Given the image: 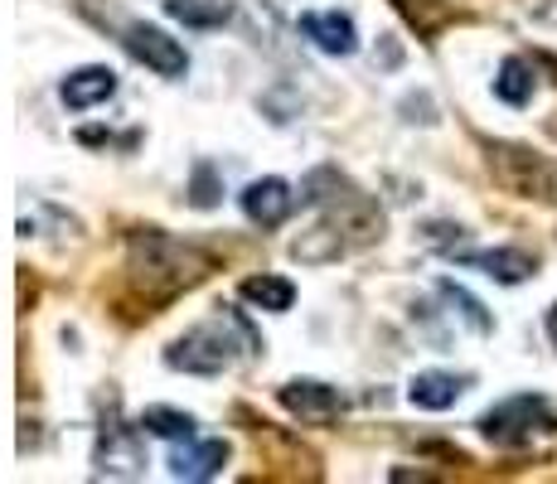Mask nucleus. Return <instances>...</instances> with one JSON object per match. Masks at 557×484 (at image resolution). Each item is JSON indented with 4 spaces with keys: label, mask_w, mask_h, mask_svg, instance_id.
<instances>
[{
    "label": "nucleus",
    "mask_w": 557,
    "mask_h": 484,
    "mask_svg": "<svg viewBox=\"0 0 557 484\" xmlns=\"http://www.w3.org/2000/svg\"><path fill=\"white\" fill-rule=\"evenodd\" d=\"M460 387L466 378H456V373H417L412 383H407V397H412V407H422V412H446V407H456Z\"/></svg>",
    "instance_id": "ddd939ff"
},
{
    "label": "nucleus",
    "mask_w": 557,
    "mask_h": 484,
    "mask_svg": "<svg viewBox=\"0 0 557 484\" xmlns=\"http://www.w3.org/2000/svg\"><path fill=\"white\" fill-rule=\"evenodd\" d=\"M116 92V73L112 69H78V73H69L63 78V88H59V97H63V107L69 112H88V107H98V102H107V97Z\"/></svg>",
    "instance_id": "9d476101"
},
{
    "label": "nucleus",
    "mask_w": 557,
    "mask_h": 484,
    "mask_svg": "<svg viewBox=\"0 0 557 484\" xmlns=\"http://www.w3.org/2000/svg\"><path fill=\"white\" fill-rule=\"evenodd\" d=\"M548 339H553V344H557V306H553V310H548Z\"/></svg>",
    "instance_id": "aec40b11"
},
{
    "label": "nucleus",
    "mask_w": 557,
    "mask_h": 484,
    "mask_svg": "<svg viewBox=\"0 0 557 484\" xmlns=\"http://www.w3.org/2000/svg\"><path fill=\"white\" fill-rule=\"evenodd\" d=\"M296 194L286 179H252L248 189H243V213H248L252 223H262V228H276V223H286V213H292Z\"/></svg>",
    "instance_id": "6e6552de"
},
{
    "label": "nucleus",
    "mask_w": 557,
    "mask_h": 484,
    "mask_svg": "<svg viewBox=\"0 0 557 484\" xmlns=\"http://www.w3.org/2000/svg\"><path fill=\"white\" fill-rule=\"evenodd\" d=\"M189 203H195V209H213V203H219V179H213L209 165L195 170V189H189Z\"/></svg>",
    "instance_id": "6ab92c4d"
},
{
    "label": "nucleus",
    "mask_w": 557,
    "mask_h": 484,
    "mask_svg": "<svg viewBox=\"0 0 557 484\" xmlns=\"http://www.w3.org/2000/svg\"><path fill=\"white\" fill-rule=\"evenodd\" d=\"M141 426L151 436H165V440H189V436H195V417L175 412V407H146Z\"/></svg>",
    "instance_id": "f3484780"
},
{
    "label": "nucleus",
    "mask_w": 557,
    "mask_h": 484,
    "mask_svg": "<svg viewBox=\"0 0 557 484\" xmlns=\"http://www.w3.org/2000/svg\"><path fill=\"white\" fill-rule=\"evenodd\" d=\"M122 45L126 53H132L136 63H146V69H156L160 78H185V69H189V53L180 39H170L165 29H156V25H126L122 29Z\"/></svg>",
    "instance_id": "39448f33"
},
{
    "label": "nucleus",
    "mask_w": 557,
    "mask_h": 484,
    "mask_svg": "<svg viewBox=\"0 0 557 484\" xmlns=\"http://www.w3.org/2000/svg\"><path fill=\"white\" fill-rule=\"evenodd\" d=\"M282 407L292 417H301V422H330L335 412H345V393L315 378H296L282 387Z\"/></svg>",
    "instance_id": "423d86ee"
},
{
    "label": "nucleus",
    "mask_w": 557,
    "mask_h": 484,
    "mask_svg": "<svg viewBox=\"0 0 557 484\" xmlns=\"http://www.w3.org/2000/svg\"><path fill=\"white\" fill-rule=\"evenodd\" d=\"M238 335H243L238 320H209V325H195L189 335H180L165 349V363L170 369H185V373H223L233 359H238Z\"/></svg>",
    "instance_id": "f03ea898"
},
{
    "label": "nucleus",
    "mask_w": 557,
    "mask_h": 484,
    "mask_svg": "<svg viewBox=\"0 0 557 484\" xmlns=\"http://www.w3.org/2000/svg\"><path fill=\"white\" fill-rule=\"evenodd\" d=\"M243 300H252L267 315H282V310H292L296 286L286 282V276H248V282H243Z\"/></svg>",
    "instance_id": "4468645a"
},
{
    "label": "nucleus",
    "mask_w": 557,
    "mask_h": 484,
    "mask_svg": "<svg viewBox=\"0 0 557 484\" xmlns=\"http://www.w3.org/2000/svg\"><path fill=\"white\" fill-rule=\"evenodd\" d=\"M301 35H306L320 53H335V59H345V53L359 49L355 20L339 15V10H306V15H301Z\"/></svg>",
    "instance_id": "0eeeda50"
},
{
    "label": "nucleus",
    "mask_w": 557,
    "mask_h": 484,
    "mask_svg": "<svg viewBox=\"0 0 557 484\" xmlns=\"http://www.w3.org/2000/svg\"><path fill=\"white\" fill-rule=\"evenodd\" d=\"M460 262H470V266H480V272H490L495 282H505V286H519V282H529L533 272H539V262H533L529 252H519V247H490V252H456Z\"/></svg>",
    "instance_id": "9b49d317"
},
{
    "label": "nucleus",
    "mask_w": 557,
    "mask_h": 484,
    "mask_svg": "<svg viewBox=\"0 0 557 484\" xmlns=\"http://www.w3.org/2000/svg\"><path fill=\"white\" fill-rule=\"evenodd\" d=\"M132 272H136V282H146V286H156L170 296V290H180V286H195L199 276L209 272V257H203L199 247L175 243V238H165V233L146 228L132 238Z\"/></svg>",
    "instance_id": "f257e3e1"
},
{
    "label": "nucleus",
    "mask_w": 557,
    "mask_h": 484,
    "mask_svg": "<svg viewBox=\"0 0 557 484\" xmlns=\"http://www.w3.org/2000/svg\"><path fill=\"white\" fill-rule=\"evenodd\" d=\"M442 296L451 300V306H460V315L470 320V330H480V335H490V330H495V320L485 315V306H480V300L470 296V290H460L456 282H442Z\"/></svg>",
    "instance_id": "a211bd4d"
},
{
    "label": "nucleus",
    "mask_w": 557,
    "mask_h": 484,
    "mask_svg": "<svg viewBox=\"0 0 557 484\" xmlns=\"http://www.w3.org/2000/svg\"><path fill=\"white\" fill-rule=\"evenodd\" d=\"M223 466H228V446H223V440H195L189 436L185 446L170 456V475L175 480H213Z\"/></svg>",
    "instance_id": "1a4fd4ad"
},
{
    "label": "nucleus",
    "mask_w": 557,
    "mask_h": 484,
    "mask_svg": "<svg viewBox=\"0 0 557 484\" xmlns=\"http://www.w3.org/2000/svg\"><path fill=\"white\" fill-rule=\"evenodd\" d=\"M98 470L102 475H136V470H141V446H136L132 426H107L102 432Z\"/></svg>",
    "instance_id": "f8f14e48"
},
{
    "label": "nucleus",
    "mask_w": 557,
    "mask_h": 484,
    "mask_svg": "<svg viewBox=\"0 0 557 484\" xmlns=\"http://www.w3.org/2000/svg\"><path fill=\"white\" fill-rule=\"evenodd\" d=\"M553 426H557V417L548 412V402L523 393V397H505L495 412H485L480 432H485V440H495V446H523L533 436H548Z\"/></svg>",
    "instance_id": "7ed1b4c3"
},
{
    "label": "nucleus",
    "mask_w": 557,
    "mask_h": 484,
    "mask_svg": "<svg viewBox=\"0 0 557 484\" xmlns=\"http://www.w3.org/2000/svg\"><path fill=\"white\" fill-rule=\"evenodd\" d=\"M490 156H495V175L505 179L513 194H523V199H548V203H557V165L539 160L533 150H523V146H495Z\"/></svg>",
    "instance_id": "20e7f679"
},
{
    "label": "nucleus",
    "mask_w": 557,
    "mask_h": 484,
    "mask_svg": "<svg viewBox=\"0 0 557 484\" xmlns=\"http://www.w3.org/2000/svg\"><path fill=\"white\" fill-rule=\"evenodd\" d=\"M165 10L180 25H195V29H209V25L228 20V0H165Z\"/></svg>",
    "instance_id": "dca6fc26"
},
{
    "label": "nucleus",
    "mask_w": 557,
    "mask_h": 484,
    "mask_svg": "<svg viewBox=\"0 0 557 484\" xmlns=\"http://www.w3.org/2000/svg\"><path fill=\"white\" fill-rule=\"evenodd\" d=\"M533 88H539V78H533V69L523 59H505L499 63V78H495V97L509 107H529Z\"/></svg>",
    "instance_id": "2eb2a0df"
}]
</instances>
